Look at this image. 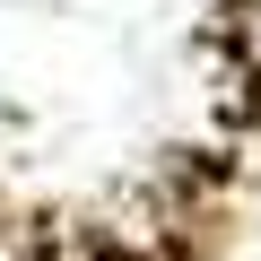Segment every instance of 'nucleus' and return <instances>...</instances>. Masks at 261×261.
Masks as SVG:
<instances>
[]
</instances>
